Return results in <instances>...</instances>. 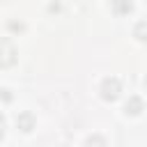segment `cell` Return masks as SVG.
<instances>
[{"label": "cell", "mask_w": 147, "mask_h": 147, "mask_svg": "<svg viewBox=\"0 0 147 147\" xmlns=\"http://www.w3.org/2000/svg\"><path fill=\"white\" fill-rule=\"evenodd\" d=\"M16 62V48L9 39L0 37V67H11Z\"/></svg>", "instance_id": "6da1fadb"}, {"label": "cell", "mask_w": 147, "mask_h": 147, "mask_svg": "<svg viewBox=\"0 0 147 147\" xmlns=\"http://www.w3.org/2000/svg\"><path fill=\"white\" fill-rule=\"evenodd\" d=\"M101 96L106 101H115L119 96V80L117 78H106L101 85Z\"/></svg>", "instance_id": "7a4b0ae2"}, {"label": "cell", "mask_w": 147, "mask_h": 147, "mask_svg": "<svg viewBox=\"0 0 147 147\" xmlns=\"http://www.w3.org/2000/svg\"><path fill=\"white\" fill-rule=\"evenodd\" d=\"M16 124L23 129V131H32V115L30 113H21L16 117Z\"/></svg>", "instance_id": "3957f363"}, {"label": "cell", "mask_w": 147, "mask_h": 147, "mask_svg": "<svg viewBox=\"0 0 147 147\" xmlns=\"http://www.w3.org/2000/svg\"><path fill=\"white\" fill-rule=\"evenodd\" d=\"M140 110H142V101H140L138 96H131V101L126 103V115H129V113H131V115H138Z\"/></svg>", "instance_id": "277c9868"}, {"label": "cell", "mask_w": 147, "mask_h": 147, "mask_svg": "<svg viewBox=\"0 0 147 147\" xmlns=\"http://www.w3.org/2000/svg\"><path fill=\"white\" fill-rule=\"evenodd\" d=\"M87 147H106V142H103V138L94 136V138H90V140H87Z\"/></svg>", "instance_id": "5b68a950"}, {"label": "cell", "mask_w": 147, "mask_h": 147, "mask_svg": "<svg viewBox=\"0 0 147 147\" xmlns=\"http://www.w3.org/2000/svg\"><path fill=\"white\" fill-rule=\"evenodd\" d=\"M2 133H5V119H2V115H0V138H2Z\"/></svg>", "instance_id": "8992f818"}]
</instances>
